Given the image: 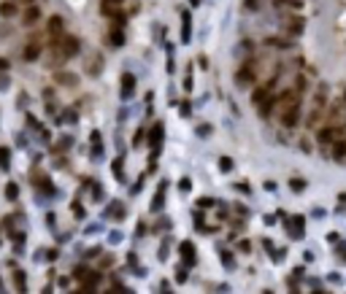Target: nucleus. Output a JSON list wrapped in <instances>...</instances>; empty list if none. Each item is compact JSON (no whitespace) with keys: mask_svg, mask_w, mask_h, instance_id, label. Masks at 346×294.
<instances>
[{"mask_svg":"<svg viewBox=\"0 0 346 294\" xmlns=\"http://www.w3.org/2000/svg\"><path fill=\"white\" fill-rule=\"evenodd\" d=\"M298 119H300V100H298V89H292L284 95V100H278V122H282V127L292 130Z\"/></svg>","mask_w":346,"mask_h":294,"instance_id":"1","label":"nucleus"},{"mask_svg":"<svg viewBox=\"0 0 346 294\" xmlns=\"http://www.w3.org/2000/svg\"><path fill=\"white\" fill-rule=\"evenodd\" d=\"M78 49H82V43H78V38L76 35H68V32H62V35L54 41V51L62 59H70V57H76L78 54Z\"/></svg>","mask_w":346,"mask_h":294,"instance_id":"2","label":"nucleus"},{"mask_svg":"<svg viewBox=\"0 0 346 294\" xmlns=\"http://www.w3.org/2000/svg\"><path fill=\"white\" fill-rule=\"evenodd\" d=\"M324 108H328V86L324 84H319L316 86V95H314V108H311V113H308V127H316L319 124V119H322V113H324Z\"/></svg>","mask_w":346,"mask_h":294,"instance_id":"3","label":"nucleus"},{"mask_svg":"<svg viewBox=\"0 0 346 294\" xmlns=\"http://www.w3.org/2000/svg\"><path fill=\"white\" fill-rule=\"evenodd\" d=\"M303 30H306V19L303 16H287L284 19V32L292 38H298V35H303Z\"/></svg>","mask_w":346,"mask_h":294,"instance_id":"4","label":"nucleus"},{"mask_svg":"<svg viewBox=\"0 0 346 294\" xmlns=\"http://www.w3.org/2000/svg\"><path fill=\"white\" fill-rule=\"evenodd\" d=\"M336 135H338V132H336V127H332V124H330V127H324V130L319 132V149H322V151H324V149H330V146L336 143Z\"/></svg>","mask_w":346,"mask_h":294,"instance_id":"5","label":"nucleus"},{"mask_svg":"<svg viewBox=\"0 0 346 294\" xmlns=\"http://www.w3.org/2000/svg\"><path fill=\"white\" fill-rule=\"evenodd\" d=\"M252 81H254V70H252L249 65H244L241 70H236V86H241V89H244V86H249Z\"/></svg>","mask_w":346,"mask_h":294,"instance_id":"6","label":"nucleus"},{"mask_svg":"<svg viewBox=\"0 0 346 294\" xmlns=\"http://www.w3.org/2000/svg\"><path fill=\"white\" fill-rule=\"evenodd\" d=\"M28 62H32V59L41 57V38H30V43L24 46V54H22Z\"/></svg>","mask_w":346,"mask_h":294,"instance_id":"7","label":"nucleus"},{"mask_svg":"<svg viewBox=\"0 0 346 294\" xmlns=\"http://www.w3.org/2000/svg\"><path fill=\"white\" fill-rule=\"evenodd\" d=\"M119 5H122V0H103V3H100L103 16H116L119 14Z\"/></svg>","mask_w":346,"mask_h":294,"instance_id":"8","label":"nucleus"},{"mask_svg":"<svg viewBox=\"0 0 346 294\" xmlns=\"http://www.w3.org/2000/svg\"><path fill=\"white\" fill-rule=\"evenodd\" d=\"M49 35H52V43L62 35V19H60V16H52L49 19Z\"/></svg>","mask_w":346,"mask_h":294,"instance_id":"9","label":"nucleus"},{"mask_svg":"<svg viewBox=\"0 0 346 294\" xmlns=\"http://www.w3.org/2000/svg\"><path fill=\"white\" fill-rule=\"evenodd\" d=\"M332 157L341 162V159H346V135L344 138H338L336 143H332Z\"/></svg>","mask_w":346,"mask_h":294,"instance_id":"10","label":"nucleus"},{"mask_svg":"<svg viewBox=\"0 0 346 294\" xmlns=\"http://www.w3.org/2000/svg\"><path fill=\"white\" fill-rule=\"evenodd\" d=\"M38 19H41V11H38V5H30V8H28V11H24V16H22V22H24V24H28V27H30V24H36V22H38Z\"/></svg>","mask_w":346,"mask_h":294,"instance_id":"11","label":"nucleus"},{"mask_svg":"<svg viewBox=\"0 0 346 294\" xmlns=\"http://www.w3.org/2000/svg\"><path fill=\"white\" fill-rule=\"evenodd\" d=\"M274 5H276V8H292V11H300L303 8L300 0H274Z\"/></svg>","mask_w":346,"mask_h":294,"instance_id":"12","label":"nucleus"},{"mask_svg":"<svg viewBox=\"0 0 346 294\" xmlns=\"http://www.w3.org/2000/svg\"><path fill=\"white\" fill-rule=\"evenodd\" d=\"M14 14H16V3H14V0L0 3V16H14Z\"/></svg>","mask_w":346,"mask_h":294,"instance_id":"13","label":"nucleus"},{"mask_svg":"<svg viewBox=\"0 0 346 294\" xmlns=\"http://www.w3.org/2000/svg\"><path fill=\"white\" fill-rule=\"evenodd\" d=\"M100 68H103V59L98 57V54H92V62L86 65V73H92V76H95V73H100Z\"/></svg>","mask_w":346,"mask_h":294,"instance_id":"14","label":"nucleus"},{"mask_svg":"<svg viewBox=\"0 0 346 294\" xmlns=\"http://www.w3.org/2000/svg\"><path fill=\"white\" fill-rule=\"evenodd\" d=\"M132 89H136V81H132V76H124V84H122V97L132 95Z\"/></svg>","mask_w":346,"mask_h":294,"instance_id":"15","label":"nucleus"},{"mask_svg":"<svg viewBox=\"0 0 346 294\" xmlns=\"http://www.w3.org/2000/svg\"><path fill=\"white\" fill-rule=\"evenodd\" d=\"M108 35H111V38H108V43H111V46H122V43H124V38H122V30H111Z\"/></svg>","mask_w":346,"mask_h":294,"instance_id":"16","label":"nucleus"},{"mask_svg":"<svg viewBox=\"0 0 346 294\" xmlns=\"http://www.w3.org/2000/svg\"><path fill=\"white\" fill-rule=\"evenodd\" d=\"M265 43H268V46H276V49H290V46H292V41H282V38H268Z\"/></svg>","mask_w":346,"mask_h":294,"instance_id":"17","label":"nucleus"},{"mask_svg":"<svg viewBox=\"0 0 346 294\" xmlns=\"http://www.w3.org/2000/svg\"><path fill=\"white\" fill-rule=\"evenodd\" d=\"M57 81H60V84H65V86H73V84H76V76H70V73H60Z\"/></svg>","mask_w":346,"mask_h":294,"instance_id":"18","label":"nucleus"},{"mask_svg":"<svg viewBox=\"0 0 346 294\" xmlns=\"http://www.w3.org/2000/svg\"><path fill=\"white\" fill-rule=\"evenodd\" d=\"M290 186H292V192H303L306 189V181H300V178H292Z\"/></svg>","mask_w":346,"mask_h":294,"instance_id":"19","label":"nucleus"},{"mask_svg":"<svg viewBox=\"0 0 346 294\" xmlns=\"http://www.w3.org/2000/svg\"><path fill=\"white\" fill-rule=\"evenodd\" d=\"M182 251H184V259H187V265H192V243H184Z\"/></svg>","mask_w":346,"mask_h":294,"instance_id":"20","label":"nucleus"},{"mask_svg":"<svg viewBox=\"0 0 346 294\" xmlns=\"http://www.w3.org/2000/svg\"><path fill=\"white\" fill-rule=\"evenodd\" d=\"M6 197H8V200L16 197V184H8V189H6Z\"/></svg>","mask_w":346,"mask_h":294,"instance_id":"21","label":"nucleus"},{"mask_svg":"<svg viewBox=\"0 0 346 294\" xmlns=\"http://www.w3.org/2000/svg\"><path fill=\"white\" fill-rule=\"evenodd\" d=\"M184 41H190V16L184 14Z\"/></svg>","mask_w":346,"mask_h":294,"instance_id":"22","label":"nucleus"},{"mask_svg":"<svg viewBox=\"0 0 346 294\" xmlns=\"http://www.w3.org/2000/svg\"><path fill=\"white\" fill-rule=\"evenodd\" d=\"M14 3H32V0H14Z\"/></svg>","mask_w":346,"mask_h":294,"instance_id":"23","label":"nucleus"}]
</instances>
